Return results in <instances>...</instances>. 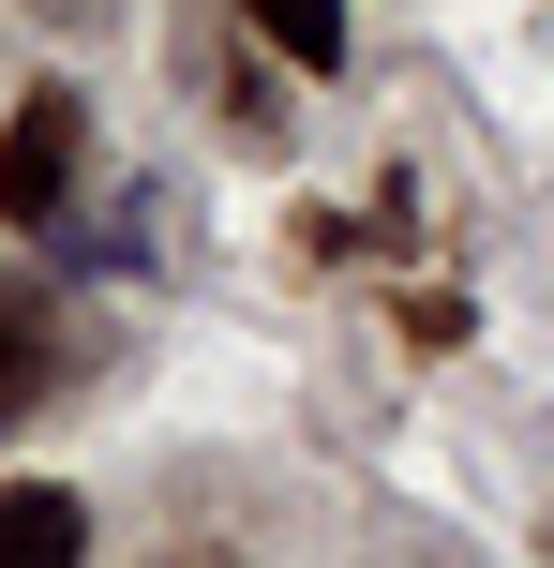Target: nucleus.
<instances>
[{
  "label": "nucleus",
  "instance_id": "obj_1",
  "mask_svg": "<svg viewBox=\"0 0 554 568\" xmlns=\"http://www.w3.org/2000/svg\"><path fill=\"white\" fill-rule=\"evenodd\" d=\"M75 180H90V105L75 90H16V120H0V225L46 240L75 210Z\"/></svg>",
  "mask_w": 554,
  "mask_h": 568
},
{
  "label": "nucleus",
  "instance_id": "obj_2",
  "mask_svg": "<svg viewBox=\"0 0 554 568\" xmlns=\"http://www.w3.org/2000/svg\"><path fill=\"white\" fill-rule=\"evenodd\" d=\"M46 389H60V314L30 284H0V419H30Z\"/></svg>",
  "mask_w": 554,
  "mask_h": 568
},
{
  "label": "nucleus",
  "instance_id": "obj_3",
  "mask_svg": "<svg viewBox=\"0 0 554 568\" xmlns=\"http://www.w3.org/2000/svg\"><path fill=\"white\" fill-rule=\"evenodd\" d=\"M240 30H255L270 60H300V75H345V0H225Z\"/></svg>",
  "mask_w": 554,
  "mask_h": 568
},
{
  "label": "nucleus",
  "instance_id": "obj_4",
  "mask_svg": "<svg viewBox=\"0 0 554 568\" xmlns=\"http://www.w3.org/2000/svg\"><path fill=\"white\" fill-rule=\"evenodd\" d=\"M0 554L75 568V554H90V509H75V494H46V479H0Z\"/></svg>",
  "mask_w": 554,
  "mask_h": 568
},
{
  "label": "nucleus",
  "instance_id": "obj_5",
  "mask_svg": "<svg viewBox=\"0 0 554 568\" xmlns=\"http://www.w3.org/2000/svg\"><path fill=\"white\" fill-rule=\"evenodd\" d=\"M210 105H225V120H240V135H255V150L285 135V105H270V60H225V75H210Z\"/></svg>",
  "mask_w": 554,
  "mask_h": 568
},
{
  "label": "nucleus",
  "instance_id": "obj_6",
  "mask_svg": "<svg viewBox=\"0 0 554 568\" xmlns=\"http://www.w3.org/2000/svg\"><path fill=\"white\" fill-rule=\"evenodd\" d=\"M46 16H60V0H46Z\"/></svg>",
  "mask_w": 554,
  "mask_h": 568
}]
</instances>
